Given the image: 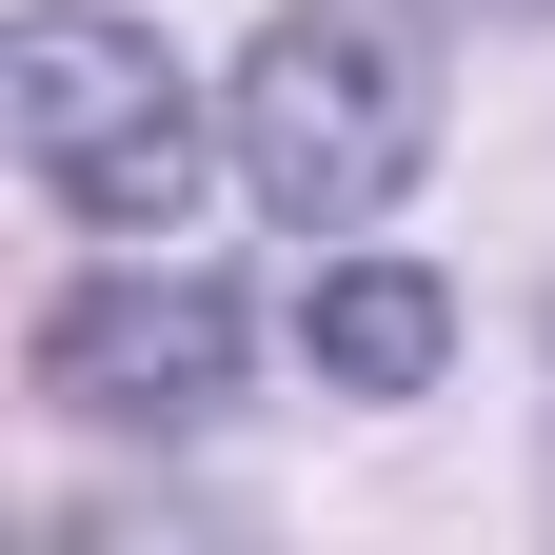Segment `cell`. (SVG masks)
<instances>
[{
    "label": "cell",
    "mask_w": 555,
    "mask_h": 555,
    "mask_svg": "<svg viewBox=\"0 0 555 555\" xmlns=\"http://www.w3.org/2000/svg\"><path fill=\"white\" fill-rule=\"evenodd\" d=\"M238 179H258V219H298V238H377L416 179H437V21L416 0H278V21L238 40Z\"/></svg>",
    "instance_id": "1"
},
{
    "label": "cell",
    "mask_w": 555,
    "mask_h": 555,
    "mask_svg": "<svg viewBox=\"0 0 555 555\" xmlns=\"http://www.w3.org/2000/svg\"><path fill=\"white\" fill-rule=\"evenodd\" d=\"M0 119H21V159L60 219L100 238H159L198 179L238 159V139H198V80L159 21H119V0H21V40H0Z\"/></svg>",
    "instance_id": "2"
},
{
    "label": "cell",
    "mask_w": 555,
    "mask_h": 555,
    "mask_svg": "<svg viewBox=\"0 0 555 555\" xmlns=\"http://www.w3.org/2000/svg\"><path fill=\"white\" fill-rule=\"evenodd\" d=\"M258 358V298L198 258H119V278H60L40 298V397L80 437H198Z\"/></svg>",
    "instance_id": "3"
},
{
    "label": "cell",
    "mask_w": 555,
    "mask_h": 555,
    "mask_svg": "<svg viewBox=\"0 0 555 555\" xmlns=\"http://www.w3.org/2000/svg\"><path fill=\"white\" fill-rule=\"evenodd\" d=\"M298 377H318V397H437V377H456V298H437L416 258H318Z\"/></svg>",
    "instance_id": "4"
},
{
    "label": "cell",
    "mask_w": 555,
    "mask_h": 555,
    "mask_svg": "<svg viewBox=\"0 0 555 555\" xmlns=\"http://www.w3.org/2000/svg\"><path fill=\"white\" fill-rule=\"evenodd\" d=\"M516 21H555V0H516Z\"/></svg>",
    "instance_id": "5"
}]
</instances>
